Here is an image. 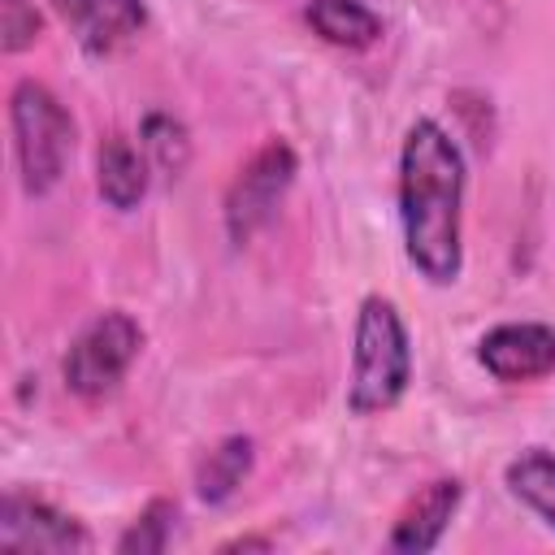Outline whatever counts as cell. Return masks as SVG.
Listing matches in <instances>:
<instances>
[{
  "label": "cell",
  "instance_id": "9a60e30c",
  "mask_svg": "<svg viewBox=\"0 0 555 555\" xmlns=\"http://www.w3.org/2000/svg\"><path fill=\"white\" fill-rule=\"evenodd\" d=\"M173 525H178V503L173 499H152L130 520V529L117 538V551L121 555H160L173 538Z\"/></svg>",
  "mask_w": 555,
  "mask_h": 555
},
{
  "label": "cell",
  "instance_id": "8fae6325",
  "mask_svg": "<svg viewBox=\"0 0 555 555\" xmlns=\"http://www.w3.org/2000/svg\"><path fill=\"white\" fill-rule=\"evenodd\" d=\"M304 22L334 48L347 52H364L382 39V17L360 4V0H308L304 4Z\"/></svg>",
  "mask_w": 555,
  "mask_h": 555
},
{
  "label": "cell",
  "instance_id": "7a4b0ae2",
  "mask_svg": "<svg viewBox=\"0 0 555 555\" xmlns=\"http://www.w3.org/2000/svg\"><path fill=\"white\" fill-rule=\"evenodd\" d=\"M412 382V343L399 308L386 295H364L356 312L351 343V377H347V412L377 416L390 412Z\"/></svg>",
  "mask_w": 555,
  "mask_h": 555
},
{
  "label": "cell",
  "instance_id": "2e32d148",
  "mask_svg": "<svg viewBox=\"0 0 555 555\" xmlns=\"http://www.w3.org/2000/svg\"><path fill=\"white\" fill-rule=\"evenodd\" d=\"M39 30H43V22H39V13H35L30 0H0V48L9 56L35 48Z\"/></svg>",
  "mask_w": 555,
  "mask_h": 555
},
{
  "label": "cell",
  "instance_id": "9c48e42d",
  "mask_svg": "<svg viewBox=\"0 0 555 555\" xmlns=\"http://www.w3.org/2000/svg\"><path fill=\"white\" fill-rule=\"evenodd\" d=\"M460 499H464L460 477H434V481L421 486V490L408 499V507L395 516L386 546H390V551H408V555L434 551V546L442 542L447 525L455 520Z\"/></svg>",
  "mask_w": 555,
  "mask_h": 555
},
{
  "label": "cell",
  "instance_id": "52a82bcc",
  "mask_svg": "<svg viewBox=\"0 0 555 555\" xmlns=\"http://www.w3.org/2000/svg\"><path fill=\"white\" fill-rule=\"evenodd\" d=\"M477 364L494 382H538L555 373V325L542 321H503L477 338Z\"/></svg>",
  "mask_w": 555,
  "mask_h": 555
},
{
  "label": "cell",
  "instance_id": "5bb4252c",
  "mask_svg": "<svg viewBox=\"0 0 555 555\" xmlns=\"http://www.w3.org/2000/svg\"><path fill=\"white\" fill-rule=\"evenodd\" d=\"M139 147H143L147 165H152L160 178H178V173L186 169V160H191V134H186V126H182L173 113H165V108L143 113V121H139Z\"/></svg>",
  "mask_w": 555,
  "mask_h": 555
},
{
  "label": "cell",
  "instance_id": "7c38bea8",
  "mask_svg": "<svg viewBox=\"0 0 555 555\" xmlns=\"http://www.w3.org/2000/svg\"><path fill=\"white\" fill-rule=\"evenodd\" d=\"M503 486L512 490L516 503H525L542 525L555 529V451H546V447H525L520 455L507 460Z\"/></svg>",
  "mask_w": 555,
  "mask_h": 555
},
{
  "label": "cell",
  "instance_id": "5b68a950",
  "mask_svg": "<svg viewBox=\"0 0 555 555\" xmlns=\"http://www.w3.org/2000/svg\"><path fill=\"white\" fill-rule=\"evenodd\" d=\"M295 169H299V160L286 139H269L264 147L251 152V160L230 178L225 204H221L230 243H251L256 230H264L273 221L282 195L295 182Z\"/></svg>",
  "mask_w": 555,
  "mask_h": 555
},
{
  "label": "cell",
  "instance_id": "3957f363",
  "mask_svg": "<svg viewBox=\"0 0 555 555\" xmlns=\"http://www.w3.org/2000/svg\"><path fill=\"white\" fill-rule=\"evenodd\" d=\"M9 126H13V156H17V178L30 199L48 195L74 156V117L56 100L52 87L22 78L9 95Z\"/></svg>",
  "mask_w": 555,
  "mask_h": 555
},
{
  "label": "cell",
  "instance_id": "e0dca14e",
  "mask_svg": "<svg viewBox=\"0 0 555 555\" xmlns=\"http://www.w3.org/2000/svg\"><path fill=\"white\" fill-rule=\"evenodd\" d=\"M221 551H269V538H234Z\"/></svg>",
  "mask_w": 555,
  "mask_h": 555
},
{
  "label": "cell",
  "instance_id": "8992f818",
  "mask_svg": "<svg viewBox=\"0 0 555 555\" xmlns=\"http://www.w3.org/2000/svg\"><path fill=\"white\" fill-rule=\"evenodd\" d=\"M0 546L4 551H91V533L69 512L52 507L48 499H35L26 490H9L0 499Z\"/></svg>",
  "mask_w": 555,
  "mask_h": 555
},
{
  "label": "cell",
  "instance_id": "277c9868",
  "mask_svg": "<svg viewBox=\"0 0 555 555\" xmlns=\"http://www.w3.org/2000/svg\"><path fill=\"white\" fill-rule=\"evenodd\" d=\"M139 351H143V325L130 312L113 308V312L91 317L65 347V360H61L65 390L87 403L108 399L126 382Z\"/></svg>",
  "mask_w": 555,
  "mask_h": 555
},
{
  "label": "cell",
  "instance_id": "ba28073f",
  "mask_svg": "<svg viewBox=\"0 0 555 555\" xmlns=\"http://www.w3.org/2000/svg\"><path fill=\"white\" fill-rule=\"evenodd\" d=\"M87 56H113L147 26L143 0H48Z\"/></svg>",
  "mask_w": 555,
  "mask_h": 555
},
{
  "label": "cell",
  "instance_id": "4fadbf2b",
  "mask_svg": "<svg viewBox=\"0 0 555 555\" xmlns=\"http://www.w3.org/2000/svg\"><path fill=\"white\" fill-rule=\"evenodd\" d=\"M251 460H256V447H251V438L247 434H230V438H221L204 460H199V468H195V494L204 499V503H230L234 499V490L243 486V477L251 473Z\"/></svg>",
  "mask_w": 555,
  "mask_h": 555
},
{
  "label": "cell",
  "instance_id": "6da1fadb",
  "mask_svg": "<svg viewBox=\"0 0 555 555\" xmlns=\"http://www.w3.org/2000/svg\"><path fill=\"white\" fill-rule=\"evenodd\" d=\"M464 152L434 121L416 117L399 147V225L408 264L429 286H451L464 269Z\"/></svg>",
  "mask_w": 555,
  "mask_h": 555
},
{
  "label": "cell",
  "instance_id": "30bf717a",
  "mask_svg": "<svg viewBox=\"0 0 555 555\" xmlns=\"http://www.w3.org/2000/svg\"><path fill=\"white\" fill-rule=\"evenodd\" d=\"M95 191L108 208L130 212L147 195V156L134 139L126 134H104L95 147Z\"/></svg>",
  "mask_w": 555,
  "mask_h": 555
}]
</instances>
